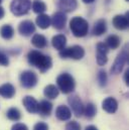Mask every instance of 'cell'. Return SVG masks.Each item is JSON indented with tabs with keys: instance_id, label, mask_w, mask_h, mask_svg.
<instances>
[{
	"instance_id": "484cf974",
	"label": "cell",
	"mask_w": 129,
	"mask_h": 130,
	"mask_svg": "<svg viewBox=\"0 0 129 130\" xmlns=\"http://www.w3.org/2000/svg\"><path fill=\"white\" fill-rule=\"evenodd\" d=\"M32 9L35 13L37 14H42L45 10H46V5L44 2L40 1V0H34L31 4Z\"/></svg>"
},
{
	"instance_id": "30bf717a",
	"label": "cell",
	"mask_w": 129,
	"mask_h": 130,
	"mask_svg": "<svg viewBox=\"0 0 129 130\" xmlns=\"http://www.w3.org/2000/svg\"><path fill=\"white\" fill-rule=\"evenodd\" d=\"M112 23L114 25L115 28L119 29V30H124V29H127L129 25V21H128V12L125 14V15H116L113 20H112Z\"/></svg>"
},
{
	"instance_id": "7402d4cb",
	"label": "cell",
	"mask_w": 129,
	"mask_h": 130,
	"mask_svg": "<svg viewBox=\"0 0 129 130\" xmlns=\"http://www.w3.org/2000/svg\"><path fill=\"white\" fill-rule=\"evenodd\" d=\"M59 92L58 87L55 85H47L43 90V94L47 99H56L59 96Z\"/></svg>"
},
{
	"instance_id": "7a4b0ae2",
	"label": "cell",
	"mask_w": 129,
	"mask_h": 130,
	"mask_svg": "<svg viewBox=\"0 0 129 130\" xmlns=\"http://www.w3.org/2000/svg\"><path fill=\"white\" fill-rule=\"evenodd\" d=\"M70 28L77 37H84L89 30V23L86 19L80 16H75L70 21Z\"/></svg>"
},
{
	"instance_id": "5b68a950",
	"label": "cell",
	"mask_w": 129,
	"mask_h": 130,
	"mask_svg": "<svg viewBox=\"0 0 129 130\" xmlns=\"http://www.w3.org/2000/svg\"><path fill=\"white\" fill-rule=\"evenodd\" d=\"M128 62V45L126 44L122 51L118 54L114 64L112 65V68H111V73L113 75H118L122 72L123 68L125 64Z\"/></svg>"
},
{
	"instance_id": "d590c367",
	"label": "cell",
	"mask_w": 129,
	"mask_h": 130,
	"mask_svg": "<svg viewBox=\"0 0 129 130\" xmlns=\"http://www.w3.org/2000/svg\"><path fill=\"white\" fill-rule=\"evenodd\" d=\"M4 15H5V11H4L3 7H2V6H0V19H1V18H3V17H4Z\"/></svg>"
},
{
	"instance_id": "6da1fadb",
	"label": "cell",
	"mask_w": 129,
	"mask_h": 130,
	"mask_svg": "<svg viewBox=\"0 0 129 130\" xmlns=\"http://www.w3.org/2000/svg\"><path fill=\"white\" fill-rule=\"evenodd\" d=\"M27 61L31 66L37 68L41 73L46 72L53 66L52 59L38 51H30L27 54Z\"/></svg>"
},
{
	"instance_id": "9a60e30c",
	"label": "cell",
	"mask_w": 129,
	"mask_h": 130,
	"mask_svg": "<svg viewBox=\"0 0 129 130\" xmlns=\"http://www.w3.org/2000/svg\"><path fill=\"white\" fill-rule=\"evenodd\" d=\"M56 117L61 120V121H67L69 119H71L72 117V112L71 110L69 109V107L64 106V105H61L57 108L56 110Z\"/></svg>"
},
{
	"instance_id": "f546056e",
	"label": "cell",
	"mask_w": 129,
	"mask_h": 130,
	"mask_svg": "<svg viewBox=\"0 0 129 130\" xmlns=\"http://www.w3.org/2000/svg\"><path fill=\"white\" fill-rule=\"evenodd\" d=\"M66 130H81V125L77 121H71L66 125Z\"/></svg>"
},
{
	"instance_id": "e0dca14e",
	"label": "cell",
	"mask_w": 129,
	"mask_h": 130,
	"mask_svg": "<svg viewBox=\"0 0 129 130\" xmlns=\"http://www.w3.org/2000/svg\"><path fill=\"white\" fill-rule=\"evenodd\" d=\"M0 95L3 98L11 99L15 95V88L13 87V85H11L9 83L3 84L0 87Z\"/></svg>"
},
{
	"instance_id": "d6986e66",
	"label": "cell",
	"mask_w": 129,
	"mask_h": 130,
	"mask_svg": "<svg viewBox=\"0 0 129 130\" xmlns=\"http://www.w3.org/2000/svg\"><path fill=\"white\" fill-rule=\"evenodd\" d=\"M52 43H53V46L56 48V50H59V51H62L66 47V44H67V37L64 36V34H58L56 36L53 37V40H52Z\"/></svg>"
},
{
	"instance_id": "d6a6232c",
	"label": "cell",
	"mask_w": 129,
	"mask_h": 130,
	"mask_svg": "<svg viewBox=\"0 0 129 130\" xmlns=\"http://www.w3.org/2000/svg\"><path fill=\"white\" fill-rule=\"evenodd\" d=\"M11 130H28L27 126L25 124H22V123H16L12 126Z\"/></svg>"
},
{
	"instance_id": "ba28073f",
	"label": "cell",
	"mask_w": 129,
	"mask_h": 130,
	"mask_svg": "<svg viewBox=\"0 0 129 130\" xmlns=\"http://www.w3.org/2000/svg\"><path fill=\"white\" fill-rule=\"evenodd\" d=\"M68 102L70 104V106L72 107V110L74 112V114L77 117H81L84 114V105L82 100L80 99L79 96L77 95H73L71 97H69Z\"/></svg>"
},
{
	"instance_id": "52a82bcc",
	"label": "cell",
	"mask_w": 129,
	"mask_h": 130,
	"mask_svg": "<svg viewBox=\"0 0 129 130\" xmlns=\"http://www.w3.org/2000/svg\"><path fill=\"white\" fill-rule=\"evenodd\" d=\"M20 83L26 89L33 88L37 84V76L32 71H24L20 75Z\"/></svg>"
},
{
	"instance_id": "4fadbf2b",
	"label": "cell",
	"mask_w": 129,
	"mask_h": 130,
	"mask_svg": "<svg viewBox=\"0 0 129 130\" xmlns=\"http://www.w3.org/2000/svg\"><path fill=\"white\" fill-rule=\"evenodd\" d=\"M58 6L62 12H73L78 7L77 0H59Z\"/></svg>"
},
{
	"instance_id": "ffe728a7",
	"label": "cell",
	"mask_w": 129,
	"mask_h": 130,
	"mask_svg": "<svg viewBox=\"0 0 129 130\" xmlns=\"http://www.w3.org/2000/svg\"><path fill=\"white\" fill-rule=\"evenodd\" d=\"M107 30V22L105 19H99L97 22H95L94 26H93V34L94 35H102L103 33L106 32Z\"/></svg>"
},
{
	"instance_id": "74e56055",
	"label": "cell",
	"mask_w": 129,
	"mask_h": 130,
	"mask_svg": "<svg viewBox=\"0 0 129 130\" xmlns=\"http://www.w3.org/2000/svg\"><path fill=\"white\" fill-rule=\"evenodd\" d=\"M84 3H87V4H90V3H93L95 0H82Z\"/></svg>"
},
{
	"instance_id": "4316f807",
	"label": "cell",
	"mask_w": 129,
	"mask_h": 130,
	"mask_svg": "<svg viewBox=\"0 0 129 130\" xmlns=\"http://www.w3.org/2000/svg\"><path fill=\"white\" fill-rule=\"evenodd\" d=\"M96 112H97V108L93 103H88L86 105V107H84V114L89 119L93 118L96 115Z\"/></svg>"
},
{
	"instance_id": "cb8c5ba5",
	"label": "cell",
	"mask_w": 129,
	"mask_h": 130,
	"mask_svg": "<svg viewBox=\"0 0 129 130\" xmlns=\"http://www.w3.org/2000/svg\"><path fill=\"white\" fill-rule=\"evenodd\" d=\"M0 35L4 39H11L13 37V35H14V29H13V27L11 25L5 24L0 29Z\"/></svg>"
},
{
	"instance_id": "9c48e42d",
	"label": "cell",
	"mask_w": 129,
	"mask_h": 130,
	"mask_svg": "<svg viewBox=\"0 0 129 130\" xmlns=\"http://www.w3.org/2000/svg\"><path fill=\"white\" fill-rule=\"evenodd\" d=\"M51 24H53V26L56 28V29H63L66 26V23H67V15L64 12L62 11H58L56 13H54L53 17H51Z\"/></svg>"
},
{
	"instance_id": "603a6c76",
	"label": "cell",
	"mask_w": 129,
	"mask_h": 130,
	"mask_svg": "<svg viewBox=\"0 0 129 130\" xmlns=\"http://www.w3.org/2000/svg\"><path fill=\"white\" fill-rule=\"evenodd\" d=\"M106 45L108 46V48L116 50L120 45V37L115 35V34L109 35L106 39Z\"/></svg>"
},
{
	"instance_id": "8fae6325",
	"label": "cell",
	"mask_w": 129,
	"mask_h": 130,
	"mask_svg": "<svg viewBox=\"0 0 129 130\" xmlns=\"http://www.w3.org/2000/svg\"><path fill=\"white\" fill-rule=\"evenodd\" d=\"M18 31L23 36H29L35 31V25L30 20H23L18 25Z\"/></svg>"
},
{
	"instance_id": "f1b7e54d",
	"label": "cell",
	"mask_w": 129,
	"mask_h": 130,
	"mask_svg": "<svg viewBox=\"0 0 129 130\" xmlns=\"http://www.w3.org/2000/svg\"><path fill=\"white\" fill-rule=\"evenodd\" d=\"M97 79H98L99 85H100L101 87L106 86V84H107V79H108V78H107V74H106L105 71H103V70L99 71L98 76H97Z\"/></svg>"
},
{
	"instance_id": "83f0119b",
	"label": "cell",
	"mask_w": 129,
	"mask_h": 130,
	"mask_svg": "<svg viewBox=\"0 0 129 130\" xmlns=\"http://www.w3.org/2000/svg\"><path fill=\"white\" fill-rule=\"evenodd\" d=\"M97 64L99 66H104L107 64L108 62V58H107V54L106 53H102V52H97Z\"/></svg>"
},
{
	"instance_id": "3957f363",
	"label": "cell",
	"mask_w": 129,
	"mask_h": 130,
	"mask_svg": "<svg viewBox=\"0 0 129 130\" xmlns=\"http://www.w3.org/2000/svg\"><path fill=\"white\" fill-rule=\"evenodd\" d=\"M57 84H58L59 91H62L64 94L72 93L76 87L75 79L68 73H63L58 77Z\"/></svg>"
},
{
	"instance_id": "44dd1931",
	"label": "cell",
	"mask_w": 129,
	"mask_h": 130,
	"mask_svg": "<svg viewBox=\"0 0 129 130\" xmlns=\"http://www.w3.org/2000/svg\"><path fill=\"white\" fill-rule=\"evenodd\" d=\"M31 43L37 48H44L47 45V40L42 34H34L31 38Z\"/></svg>"
},
{
	"instance_id": "e575fe53",
	"label": "cell",
	"mask_w": 129,
	"mask_h": 130,
	"mask_svg": "<svg viewBox=\"0 0 129 130\" xmlns=\"http://www.w3.org/2000/svg\"><path fill=\"white\" fill-rule=\"evenodd\" d=\"M124 82H125L126 86H129V69H127L125 71V74H124Z\"/></svg>"
},
{
	"instance_id": "277c9868",
	"label": "cell",
	"mask_w": 129,
	"mask_h": 130,
	"mask_svg": "<svg viewBox=\"0 0 129 130\" xmlns=\"http://www.w3.org/2000/svg\"><path fill=\"white\" fill-rule=\"evenodd\" d=\"M30 8H31V0H12L10 4V10L16 16L27 14Z\"/></svg>"
},
{
	"instance_id": "2e32d148",
	"label": "cell",
	"mask_w": 129,
	"mask_h": 130,
	"mask_svg": "<svg viewBox=\"0 0 129 130\" xmlns=\"http://www.w3.org/2000/svg\"><path fill=\"white\" fill-rule=\"evenodd\" d=\"M52 110H53V104L47 100H42L38 104L37 112L43 117H49L52 113Z\"/></svg>"
},
{
	"instance_id": "ab89813d",
	"label": "cell",
	"mask_w": 129,
	"mask_h": 130,
	"mask_svg": "<svg viewBox=\"0 0 129 130\" xmlns=\"http://www.w3.org/2000/svg\"><path fill=\"white\" fill-rule=\"evenodd\" d=\"M125 1H129V0H125Z\"/></svg>"
},
{
	"instance_id": "5bb4252c",
	"label": "cell",
	"mask_w": 129,
	"mask_h": 130,
	"mask_svg": "<svg viewBox=\"0 0 129 130\" xmlns=\"http://www.w3.org/2000/svg\"><path fill=\"white\" fill-rule=\"evenodd\" d=\"M22 104L25 107V109L29 113H37L38 110V103L37 101L31 96H25L22 100Z\"/></svg>"
},
{
	"instance_id": "1f68e13d",
	"label": "cell",
	"mask_w": 129,
	"mask_h": 130,
	"mask_svg": "<svg viewBox=\"0 0 129 130\" xmlns=\"http://www.w3.org/2000/svg\"><path fill=\"white\" fill-rule=\"evenodd\" d=\"M33 130H49V126L44 122H38L34 125Z\"/></svg>"
},
{
	"instance_id": "4dcf8cb0",
	"label": "cell",
	"mask_w": 129,
	"mask_h": 130,
	"mask_svg": "<svg viewBox=\"0 0 129 130\" xmlns=\"http://www.w3.org/2000/svg\"><path fill=\"white\" fill-rule=\"evenodd\" d=\"M96 50H97V52H102V53H106V54H108V52H109L108 46H107L106 43H104V42H99V43L97 44Z\"/></svg>"
},
{
	"instance_id": "8d00e7d4",
	"label": "cell",
	"mask_w": 129,
	"mask_h": 130,
	"mask_svg": "<svg viewBox=\"0 0 129 130\" xmlns=\"http://www.w3.org/2000/svg\"><path fill=\"white\" fill-rule=\"evenodd\" d=\"M85 130H98V128H97L96 126H94V125H89V126L86 127Z\"/></svg>"
},
{
	"instance_id": "ac0fdd59",
	"label": "cell",
	"mask_w": 129,
	"mask_h": 130,
	"mask_svg": "<svg viewBox=\"0 0 129 130\" xmlns=\"http://www.w3.org/2000/svg\"><path fill=\"white\" fill-rule=\"evenodd\" d=\"M35 22H36V25L39 27V28H41V29H46V28H49L50 26H51V17L47 15V14H44V13H42V14H39L37 17H36V20H35Z\"/></svg>"
},
{
	"instance_id": "8992f818",
	"label": "cell",
	"mask_w": 129,
	"mask_h": 130,
	"mask_svg": "<svg viewBox=\"0 0 129 130\" xmlns=\"http://www.w3.org/2000/svg\"><path fill=\"white\" fill-rule=\"evenodd\" d=\"M85 56V50L80 45H73L70 47H64L60 51V57L63 59H73V60H81Z\"/></svg>"
},
{
	"instance_id": "836d02e7",
	"label": "cell",
	"mask_w": 129,
	"mask_h": 130,
	"mask_svg": "<svg viewBox=\"0 0 129 130\" xmlns=\"http://www.w3.org/2000/svg\"><path fill=\"white\" fill-rule=\"evenodd\" d=\"M8 64H9V60H8V58H7L4 54H2V53L0 52V65L7 66Z\"/></svg>"
},
{
	"instance_id": "d4e9b609",
	"label": "cell",
	"mask_w": 129,
	"mask_h": 130,
	"mask_svg": "<svg viewBox=\"0 0 129 130\" xmlns=\"http://www.w3.org/2000/svg\"><path fill=\"white\" fill-rule=\"evenodd\" d=\"M6 116L9 120H12V121H18L20 118H21V113L20 111L17 109V108H10L7 110L6 112Z\"/></svg>"
},
{
	"instance_id": "f35d334b",
	"label": "cell",
	"mask_w": 129,
	"mask_h": 130,
	"mask_svg": "<svg viewBox=\"0 0 129 130\" xmlns=\"http://www.w3.org/2000/svg\"><path fill=\"white\" fill-rule=\"evenodd\" d=\"M1 2H2V0H0V3H1Z\"/></svg>"
},
{
	"instance_id": "7c38bea8",
	"label": "cell",
	"mask_w": 129,
	"mask_h": 130,
	"mask_svg": "<svg viewBox=\"0 0 129 130\" xmlns=\"http://www.w3.org/2000/svg\"><path fill=\"white\" fill-rule=\"evenodd\" d=\"M102 108L104 111H106L107 113H110V114H113L117 111L118 109V102L112 97H108L106 98L103 103H102Z\"/></svg>"
}]
</instances>
